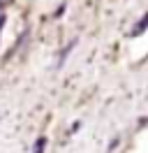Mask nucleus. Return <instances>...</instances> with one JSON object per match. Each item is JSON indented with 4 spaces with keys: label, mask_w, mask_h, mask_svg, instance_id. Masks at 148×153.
Returning a JSON list of instances; mask_svg holds the SVG:
<instances>
[{
    "label": "nucleus",
    "mask_w": 148,
    "mask_h": 153,
    "mask_svg": "<svg viewBox=\"0 0 148 153\" xmlns=\"http://www.w3.org/2000/svg\"><path fill=\"white\" fill-rule=\"evenodd\" d=\"M146 23H148V14H144V16H141V19H139V23H137V28L132 30V33H130V35H132V37H139V35H141V33H144V30H146Z\"/></svg>",
    "instance_id": "nucleus-1"
},
{
    "label": "nucleus",
    "mask_w": 148,
    "mask_h": 153,
    "mask_svg": "<svg viewBox=\"0 0 148 153\" xmlns=\"http://www.w3.org/2000/svg\"><path fill=\"white\" fill-rule=\"evenodd\" d=\"M46 149V137H37V142L33 144V153H44Z\"/></svg>",
    "instance_id": "nucleus-2"
},
{
    "label": "nucleus",
    "mask_w": 148,
    "mask_h": 153,
    "mask_svg": "<svg viewBox=\"0 0 148 153\" xmlns=\"http://www.w3.org/2000/svg\"><path fill=\"white\" fill-rule=\"evenodd\" d=\"M118 144H120V139H113V142H111V144H109V153H111V151H113V149H116V146H118Z\"/></svg>",
    "instance_id": "nucleus-3"
},
{
    "label": "nucleus",
    "mask_w": 148,
    "mask_h": 153,
    "mask_svg": "<svg viewBox=\"0 0 148 153\" xmlns=\"http://www.w3.org/2000/svg\"><path fill=\"white\" fill-rule=\"evenodd\" d=\"M5 21H7V16H5V14H0V33H2V26H5Z\"/></svg>",
    "instance_id": "nucleus-4"
},
{
    "label": "nucleus",
    "mask_w": 148,
    "mask_h": 153,
    "mask_svg": "<svg viewBox=\"0 0 148 153\" xmlns=\"http://www.w3.org/2000/svg\"><path fill=\"white\" fill-rule=\"evenodd\" d=\"M0 7H2V2H0Z\"/></svg>",
    "instance_id": "nucleus-5"
}]
</instances>
